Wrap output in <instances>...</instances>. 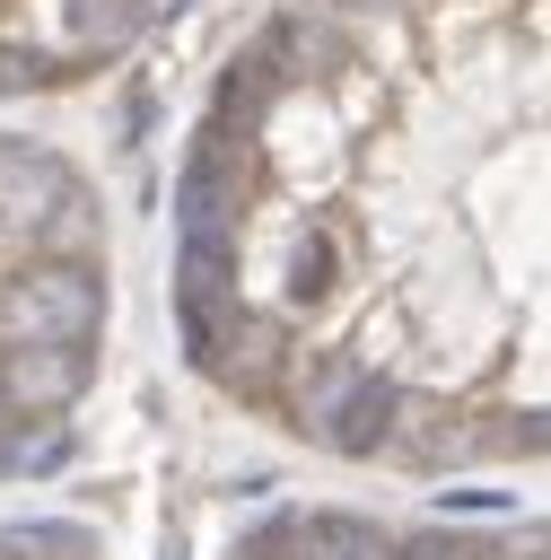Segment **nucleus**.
Masks as SVG:
<instances>
[{"mask_svg": "<svg viewBox=\"0 0 551 560\" xmlns=\"http://www.w3.org/2000/svg\"><path fill=\"white\" fill-rule=\"evenodd\" d=\"M192 385L385 481L542 464V0H262L166 184Z\"/></svg>", "mask_w": 551, "mask_h": 560, "instance_id": "f257e3e1", "label": "nucleus"}, {"mask_svg": "<svg viewBox=\"0 0 551 560\" xmlns=\"http://www.w3.org/2000/svg\"><path fill=\"white\" fill-rule=\"evenodd\" d=\"M114 306L122 262L96 166L0 114V490L35 481L87 429Z\"/></svg>", "mask_w": 551, "mask_h": 560, "instance_id": "f03ea898", "label": "nucleus"}, {"mask_svg": "<svg viewBox=\"0 0 551 560\" xmlns=\"http://www.w3.org/2000/svg\"><path fill=\"white\" fill-rule=\"evenodd\" d=\"M219 560H542V525L376 499H280L254 525H236Z\"/></svg>", "mask_w": 551, "mask_h": 560, "instance_id": "7ed1b4c3", "label": "nucleus"}, {"mask_svg": "<svg viewBox=\"0 0 551 560\" xmlns=\"http://www.w3.org/2000/svg\"><path fill=\"white\" fill-rule=\"evenodd\" d=\"M184 0H0V114L61 105L131 70Z\"/></svg>", "mask_w": 551, "mask_h": 560, "instance_id": "20e7f679", "label": "nucleus"}, {"mask_svg": "<svg viewBox=\"0 0 551 560\" xmlns=\"http://www.w3.org/2000/svg\"><path fill=\"white\" fill-rule=\"evenodd\" d=\"M0 560H114L79 516H0Z\"/></svg>", "mask_w": 551, "mask_h": 560, "instance_id": "39448f33", "label": "nucleus"}]
</instances>
